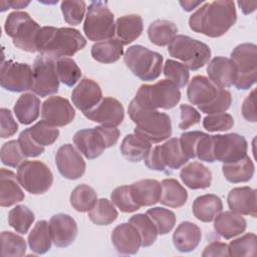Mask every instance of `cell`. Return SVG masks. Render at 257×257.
<instances>
[{"instance_id": "cell-54", "label": "cell", "mask_w": 257, "mask_h": 257, "mask_svg": "<svg viewBox=\"0 0 257 257\" xmlns=\"http://www.w3.org/2000/svg\"><path fill=\"white\" fill-rule=\"evenodd\" d=\"M17 141L25 158H35L44 153V147L39 146L34 142L29 133V128L21 132Z\"/></svg>"}, {"instance_id": "cell-55", "label": "cell", "mask_w": 257, "mask_h": 257, "mask_svg": "<svg viewBox=\"0 0 257 257\" xmlns=\"http://www.w3.org/2000/svg\"><path fill=\"white\" fill-rule=\"evenodd\" d=\"M0 136L2 139L13 136L18 130V124L14 120L12 112L8 108L2 107L0 109Z\"/></svg>"}, {"instance_id": "cell-18", "label": "cell", "mask_w": 257, "mask_h": 257, "mask_svg": "<svg viewBox=\"0 0 257 257\" xmlns=\"http://www.w3.org/2000/svg\"><path fill=\"white\" fill-rule=\"evenodd\" d=\"M84 116L88 119L100 123L106 127H116L124 118L122 104L113 97H104L92 109L84 111Z\"/></svg>"}, {"instance_id": "cell-56", "label": "cell", "mask_w": 257, "mask_h": 257, "mask_svg": "<svg viewBox=\"0 0 257 257\" xmlns=\"http://www.w3.org/2000/svg\"><path fill=\"white\" fill-rule=\"evenodd\" d=\"M181 121L179 123V127L181 130H187L192 125H195L200 122L201 114L198 110L189 105V104H181Z\"/></svg>"}, {"instance_id": "cell-34", "label": "cell", "mask_w": 257, "mask_h": 257, "mask_svg": "<svg viewBox=\"0 0 257 257\" xmlns=\"http://www.w3.org/2000/svg\"><path fill=\"white\" fill-rule=\"evenodd\" d=\"M254 164L247 155L236 162L223 164L222 166L225 179L233 184L250 181L254 175Z\"/></svg>"}, {"instance_id": "cell-61", "label": "cell", "mask_w": 257, "mask_h": 257, "mask_svg": "<svg viewBox=\"0 0 257 257\" xmlns=\"http://www.w3.org/2000/svg\"><path fill=\"white\" fill-rule=\"evenodd\" d=\"M202 2L203 1H201V2H192V1H185V2H183V1H180V4L182 5V7H183V9L185 11H192L193 9H195L196 6L200 5Z\"/></svg>"}, {"instance_id": "cell-19", "label": "cell", "mask_w": 257, "mask_h": 257, "mask_svg": "<svg viewBox=\"0 0 257 257\" xmlns=\"http://www.w3.org/2000/svg\"><path fill=\"white\" fill-rule=\"evenodd\" d=\"M55 164L60 175L68 180L79 179L85 173L83 158L70 144H65L57 150Z\"/></svg>"}, {"instance_id": "cell-38", "label": "cell", "mask_w": 257, "mask_h": 257, "mask_svg": "<svg viewBox=\"0 0 257 257\" xmlns=\"http://www.w3.org/2000/svg\"><path fill=\"white\" fill-rule=\"evenodd\" d=\"M160 152L166 169L178 170L189 161L181 149L180 139L177 138H172L165 144L161 145Z\"/></svg>"}, {"instance_id": "cell-15", "label": "cell", "mask_w": 257, "mask_h": 257, "mask_svg": "<svg viewBox=\"0 0 257 257\" xmlns=\"http://www.w3.org/2000/svg\"><path fill=\"white\" fill-rule=\"evenodd\" d=\"M248 144L241 135L232 133L213 136V156L223 164L233 163L247 155Z\"/></svg>"}, {"instance_id": "cell-52", "label": "cell", "mask_w": 257, "mask_h": 257, "mask_svg": "<svg viewBox=\"0 0 257 257\" xmlns=\"http://www.w3.org/2000/svg\"><path fill=\"white\" fill-rule=\"evenodd\" d=\"M0 157L2 164L11 168L19 167L25 161V156L21 152L18 141H9L3 144Z\"/></svg>"}, {"instance_id": "cell-45", "label": "cell", "mask_w": 257, "mask_h": 257, "mask_svg": "<svg viewBox=\"0 0 257 257\" xmlns=\"http://www.w3.org/2000/svg\"><path fill=\"white\" fill-rule=\"evenodd\" d=\"M56 72L59 81L67 86H73L81 76L80 68L69 57H62L56 60Z\"/></svg>"}, {"instance_id": "cell-49", "label": "cell", "mask_w": 257, "mask_h": 257, "mask_svg": "<svg viewBox=\"0 0 257 257\" xmlns=\"http://www.w3.org/2000/svg\"><path fill=\"white\" fill-rule=\"evenodd\" d=\"M164 75L179 88H182L188 83L190 72L185 64L173 59H168L164 65Z\"/></svg>"}, {"instance_id": "cell-35", "label": "cell", "mask_w": 257, "mask_h": 257, "mask_svg": "<svg viewBox=\"0 0 257 257\" xmlns=\"http://www.w3.org/2000/svg\"><path fill=\"white\" fill-rule=\"evenodd\" d=\"M123 54V45L117 38L98 41L91 46V56L101 63H113Z\"/></svg>"}, {"instance_id": "cell-9", "label": "cell", "mask_w": 257, "mask_h": 257, "mask_svg": "<svg viewBox=\"0 0 257 257\" xmlns=\"http://www.w3.org/2000/svg\"><path fill=\"white\" fill-rule=\"evenodd\" d=\"M83 32L91 41L113 38L115 23L113 14L107 7L106 2L93 1L89 4L83 23Z\"/></svg>"}, {"instance_id": "cell-58", "label": "cell", "mask_w": 257, "mask_h": 257, "mask_svg": "<svg viewBox=\"0 0 257 257\" xmlns=\"http://www.w3.org/2000/svg\"><path fill=\"white\" fill-rule=\"evenodd\" d=\"M255 93L256 89H253L249 95L244 99L242 104V115L243 117L251 122H256V105H255Z\"/></svg>"}, {"instance_id": "cell-32", "label": "cell", "mask_w": 257, "mask_h": 257, "mask_svg": "<svg viewBox=\"0 0 257 257\" xmlns=\"http://www.w3.org/2000/svg\"><path fill=\"white\" fill-rule=\"evenodd\" d=\"M151 149V143L136 134L125 136L119 148L121 155L127 161L133 163H138L144 160L150 153Z\"/></svg>"}, {"instance_id": "cell-3", "label": "cell", "mask_w": 257, "mask_h": 257, "mask_svg": "<svg viewBox=\"0 0 257 257\" xmlns=\"http://www.w3.org/2000/svg\"><path fill=\"white\" fill-rule=\"evenodd\" d=\"M187 96L192 104L207 114L225 112L232 102L229 90L217 87L203 75L192 78L187 88Z\"/></svg>"}, {"instance_id": "cell-11", "label": "cell", "mask_w": 257, "mask_h": 257, "mask_svg": "<svg viewBox=\"0 0 257 257\" xmlns=\"http://www.w3.org/2000/svg\"><path fill=\"white\" fill-rule=\"evenodd\" d=\"M237 76L234 85L237 89H249L257 80V46L254 43H242L231 52Z\"/></svg>"}, {"instance_id": "cell-59", "label": "cell", "mask_w": 257, "mask_h": 257, "mask_svg": "<svg viewBox=\"0 0 257 257\" xmlns=\"http://www.w3.org/2000/svg\"><path fill=\"white\" fill-rule=\"evenodd\" d=\"M203 257H211V256H229L228 253V245L223 242L214 241L207 245L202 253Z\"/></svg>"}, {"instance_id": "cell-44", "label": "cell", "mask_w": 257, "mask_h": 257, "mask_svg": "<svg viewBox=\"0 0 257 257\" xmlns=\"http://www.w3.org/2000/svg\"><path fill=\"white\" fill-rule=\"evenodd\" d=\"M26 252V242L21 236L10 232L1 233V255L3 257H20Z\"/></svg>"}, {"instance_id": "cell-17", "label": "cell", "mask_w": 257, "mask_h": 257, "mask_svg": "<svg viewBox=\"0 0 257 257\" xmlns=\"http://www.w3.org/2000/svg\"><path fill=\"white\" fill-rule=\"evenodd\" d=\"M75 116V110L68 99L61 96H50L42 103L41 117L52 126L69 124Z\"/></svg>"}, {"instance_id": "cell-24", "label": "cell", "mask_w": 257, "mask_h": 257, "mask_svg": "<svg viewBox=\"0 0 257 257\" xmlns=\"http://www.w3.org/2000/svg\"><path fill=\"white\" fill-rule=\"evenodd\" d=\"M229 209L240 215L256 217V191L250 187L233 188L227 196Z\"/></svg>"}, {"instance_id": "cell-12", "label": "cell", "mask_w": 257, "mask_h": 257, "mask_svg": "<svg viewBox=\"0 0 257 257\" xmlns=\"http://www.w3.org/2000/svg\"><path fill=\"white\" fill-rule=\"evenodd\" d=\"M20 186L32 195L46 193L52 183L53 175L50 169L40 161H24L17 170Z\"/></svg>"}, {"instance_id": "cell-43", "label": "cell", "mask_w": 257, "mask_h": 257, "mask_svg": "<svg viewBox=\"0 0 257 257\" xmlns=\"http://www.w3.org/2000/svg\"><path fill=\"white\" fill-rule=\"evenodd\" d=\"M35 220L33 212L24 205H17L9 211L8 223L18 233L26 234Z\"/></svg>"}, {"instance_id": "cell-26", "label": "cell", "mask_w": 257, "mask_h": 257, "mask_svg": "<svg viewBox=\"0 0 257 257\" xmlns=\"http://www.w3.org/2000/svg\"><path fill=\"white\" fill-rule=\"evenodd\" d=\"M247 222L242 215L233 211H226L214 219V229L224 239H232L246 230Z\"/></svg>"}, {"instance_id": "cell-8", "label": "cell", "mask_w": 257, "mask_h": 257, "mask_svg": "<svg viewBox=\"0 0 257 257\" xmlns=\"http://www.w3.org/2000/svg\"><path fill=\"white\" fill-rule=\"evenodd\" d=\"M4 29L17 48L30 53L36 52V37L40 26L27 12H11L6 18Z\"/></svg>"}, {"instance_id": "cell-14", "label": "cell", "mask_w": 257, "mask_h": 257, "mask_svg": "<svg viewBox=\"0 0 257 257\" xmlns=\"http://www.w3.org/2000/svg\"><path fill=\"white\" fill-rule=\"evenodd\" d=\"M33 70L27 63L6 60L2 62L0 84L2 88L12 92H23L31 89Z\"/></svg>"}, {"instance_id": "cell-42", "label": "cell", "mask_w": 257, "mask_h": 257, "mask_svg": "<svg viewBox=\"0 0 257 257\" xmlns=\"http://www.w3.org/2000/svg\"><path fill=\"white\" fill-rule=\"evenodd\" d=\"M128 223L133 224L139 231L143 247H150L155 243L159 233L156 225L147 214L134 215L130 218Z\"/></svg>"}, {"instance_id": "cell-21", "label": "cell", "mask_w": 257, "mask_h": 257, "mask_svg": "<svg viewBox=\"0 0 257 257\" xmlns=\"http://www.w3.org/2000/svg\"><path fill=\"white\" fill-rule=\"evenodd\" d=\"M111 243L119 254H137L142 246V238L137 228L131 223H121L111 232Z\"/></svg>"}, {"instance_id": "cell-31", "label": "cell", "mask_w": 257, "mask_h": 257, "mask_svg": "<svg viewBox=\"0 0 257 257\" xmlns=\"http://www.w3.org/2000/svg\"><path fill=\"white\" fill-rule=\"evenodd\" d=\"M143 29V18L138 14L121 16L115 22V34L122 45H127L139 38Z\"/></svg>"}, {"instance_id": "cell-47", "label": "cell", "mask_w": 257, "mask_h": 257, "mask_svg": "<svg viewBox=\"0 0 257 257\" xmlns=\"http://www.w3.org/2000/svg\"><path fill=\"white\" fill-rule=\"evenodd\" d=\"M256 249L257 237L254 233H246L228 245L229 256H254Z\"/></svg>"}, {"instance_id": "cell-57", "label": "cell", "mask_w": 257, "mask_h": 257, "mask_svg": "<svg viewBox=\"0 0 257 257\" xmlns=\"http://www.w3.org/2000/svg\"><path fill=\"white\" fill-rule=\"evenodd\" d=\"M145 161V165L154 171H158V172H166V167L162 161V157H161V152H160V146H156L153 149H151L150 153L148 154V156L144 159Z\"/></svg>"}, {"instance_id": "cell-30", "label": "cell", "mask_w": 257, "mask_h": 257, "mask_svg": "<svg viewBox=\"0 0 257 257\" xmlns=\"http://www.w3.org/2000/svg\"><path fill=\"white\" fill-rule=\"evenodd\" d=\"M223 210V203L220 197L214 194H205L197 197L192 206V212L196 219L209 223L214 221Z\"/></svg>"}, {"instance_id": "cell-7", "label": "cell", "mask_w": 257, "mask_h": 257, "mask_svg": "<svg viewBox=\"0 0 257 257\" xmlns=\"http://www.w3.org/2000/svg\"><path fill=\"white\" fill-rule=\"evenodd\" d=\"M163 60L162 54L139 44L130 46L123 55V61L128 69L144 81H152L160 76Z\"/></svg>"}, {"instance_id": "cell-13", "label": "cell", "mask_w": 257, "mask_h": 257, "mask_svg": "<svg viewBox=\"0 0 257 257\" xmlns=\"http://www.w3.org/2000/svg\"><path fill=\"white\" fill-rule=\"evenodd\" d=\"M33 83L31 90L45 97L54 94L59 88V78L56 72V62L49 57L39 55L33 63Z\"/></svg>"}, {"instance_id": "cell-2", "label": "cell", "mask_w": 257, "mask_h": 257, "mask_svg": "<svg viewBox=\"0 0 257 257\" xmlns=\"http://www.w3.org/2000/svg\"><path fill=\"white\" fill-rule=\"evenodd\" d=\"M86 45L77 29L70 27H41L36 37V51L49 58L72 56Z\"/></svg>"}, {"instance_id": "cell-23", "label": "cell", "mask_w": 257, "mask_h": 257, "mask_svg": "<svg viewBox=\"0 0 257 257\" xmlns=\"http://www.w3.org/2000/svg\"><path fill=\"white\" fill-rule=\"evenodd\" d=\"M207 74L209 80L214 85L225 89L234 85L237 71L235 64L230 58L216 56L207 65Z\"/></svg>"}, {"instance_id": "cell-4", "label": "cell", "mask_w": 257, "mask_h": 257, "mask_svg": "<svg viewBox=\"0 0 257 257\" xmlns=\"http://www.w3.org/2000/svg\"><path fill=\"white\" fill-rule=\"evenodd\" d=\"M128 115L136 124L135 134L146 139L151 144L161 143L172 135L171 117L157 109H145L134 100L128 104Z\"/></svg>"}, {"instance_id": "cell-51", "label": "cell", "mask_w": 257, "mask_h": 257, "mask_svg": "<svg viewBox=\"0 0 257 257\" xmlns=\"http://www.w3.org/2000/svg\"><path fill=\"white\" fill-rule=\"evenodd\" d=\"M60 8L64 21L75 26L81 23L84 17L86 5L84 1H62Z\"/></svg>"}, {"instance_id": "cell-62", "label": "cell", "mask_w": 257, "mask_h": 257, "mask_svg": "<svg viewBox=\"0 0 257 257\" xmlns=\"http://www.w3.org/2000/svg\"><path fill=\"white\" fill-rule=\"evenodd\" d=\"M8 7H11L13 9H21V8H24L26 7L30 2L29 1H26V2H23V1H11V2H5Z\"/></svg>"}, {"instance_id": "cell-1", "label": "cell", "mask_w": 257, "mask_h": 257, "mask_svg": "<svg viewBox=\"0 0 257 257\" xmlns=\"http://www.w3.org/2000/svg\"><path fill=\"white\" fill-rule=\"evenodd\" d=\"M237 20L235 3L229 0L213 1L199 7L189 18L190 28L208 37H221Z\"/></svg>"}, {"instance_id": "cell-27", "label": "cell", "mask_w": 257, "mask_h": 257, "mask_svg": "<svg viewBox=\"0 0 257 257\" xmlns=\"http://www.w3.org/2000/svg\"><path fill=\"white\" fill-rule=\"evenodd\" d=\"M17 175L12 171L1 169L0 172V206L10 207L24 200L25 195L19 186Z\"/></svg>"}, {"instance_id": "cell-37", "label": "cell", "mask_w": 257, "mask_h": 257, "mask_svg": "<svg viewBox=\"0 0 257 257\" xmlns=\"http://www.w3.org/2000/svg\"><path fill=\"white\" fill-rule=\"evenodd\" d=\"M178 27L169 20H156L148 28V36L151 42L157 46L169 45L177 36Z\"/></svg>"}, {"instance_id": "cell-10", "label": "cell", "mask_w": 257, "mask_h": 257, "mask_svg": "<svg viewBox=\"0 0 257 257\" xmlns=\"http://www.w3.org/2000/svg\"><path fill=\"white\" fill-rule=\"evenodd\" d=\"M168 51L191 70L200 69L211 57V49L206 43L187 35H177L169 44Z\"/></svg>"}, {"instance_id": "cell-50", "label": "cell", "mask_w": 257, "mask_h": 257, "mask_svg": "<svg viewBox=\"0 0 257 257\" xmlns=\"http://www.w3.org/2000/svg\"><path fill=\"white\" fill-rule=\"evenodd\" d=\"M112 203L123 213H133L140 209L133 199L131 187L120 186L115 188L110 195Z\"/></svg>"}, {"instance_id": "cell-60", "label": "cell", "mask_w": 257, "mask_h": 257, "mask_svg": "<svg viewBox=\"0 0 257 257\" xmlns=\"http://www.w3.org/2000/svg\"><path fill=\"white\" fill-rule=\"evenodd\" d=\"M240 9L242 10L243 14L247 15L252 13L253 11H255L256 6H257V2H245V1H238L237 2Z\"/></svg>"}, {"instance_id": "cell-41", "label": "cell", "mask_w": 257, "mask_h": 257, "mask_svg": "<svg viewBox=\"0 0 257 257\" xmlns=\"http://www.w3.org/2000/svg\"><path fill=\"white\" fill-rule=\"evenodd\" d=\"M88 218L96 225L106 226L116 220L117 211L112 202L101 198L97 200L93 208L88 211Z\"/></svg>"}, {"instance_id": "cell-25", "label": "cell", "mask_w": 257, "mask_h": 257, "mask_svg": "<svg viewBox=\"0 0 257 257\" xmlns=\"http://www.w3.org/2000/svg\"><path fill=\"white\" fill-rule=\"evenodd\" d=\"M134 201L138 206L150 207L160 201L162 185L154 179H145L130 185Z\"/></svg>"}, {"instance_id": "cell-5", "label": "cell", "mask_w": 257, "mask_h": 257, "mask_svg": "<svg viewBox=\"0 0 257 257\" xmlns=\"http://www.w3.org/2000/svg\"><path fill=\"white\" fill-rule=\"evenodd\" d=\"M181 99L180 88L168 79L159 80L154 84H143L133 99L145 109H170Z\"/></svg>"}, {"instance_id": "cell-46", "label": "cell", "mask_w": 257, "mask_h": 257, "mask_svg": "<svg viewBox=\"0 0 257 257\" xmlns=\"http://www.w3.org/2000/svg\"><path fill=\"white\" fill-rule=\"evenodd\" d=\"M146 214L154 222L160 235H165L171 232L176 224V215L169 209L155 207L149 209Z\"/></svg>"}, {"instance_id": "cell-20", "label": "cell", "mask_w": 257, "mask_h": 257, "mask_svg": "<svg viewBox=\"0 0 257 257\" xmlns=\"http://www.w3.org/2000/svg\"><path fill=\"white\" fill-rule=\"evenodd\" d=\"M52 243L58 248H65L75 240L78 228L75 220L67 214H56L49 221Z\"/></svg>"}, {"instance_id": "cell-39", "label": "cell", "mask_w": 257, "mask_h": 257, "mask_svg": "<svg viewBox=\"0 0 257 257\" xmlns=\"http://www.w3.org/2000/svg\"><path fill=\"white\" fill-rule=\"evenodd\" d=\"M51 244L49 224L45 220H39L28 235V245L35 254H44L50 250Z\"/></svg>"}, {"instance_id": "cell-6", "label": "cell", "mask_w": 257, "mask_h": 257, "mask_svg": "<svg viewBox=\"0 0 257 257\" xmlns=\"http://www.w3.org/2000/svg\"><path fill=\"white\" fill-rule=\"evenodd\" d=\"M118 138V128L100 125L76 132L73 136V144L86 159L93 160L98 158L105 149L115 145Z\"/></svg>"}, {"instance_id": "cell-48", "label": "cell", "mask_w": 257, "mask_h": 257, "mask_svg": "<svg viewBox=\"0 0 257 257\" xmlns=\"http://www.w3.org/2000/svg\"><path fill=\"white\" fill-rule=\"evenodd\" d=\"M29 133L34 142L42 147L52 145L59 136L58 128L46 123L44 120H40L29 127Z\"/></svg>"}, {"instance_id": "cell-16", "label": "cell", "mask_w": 257, "mask_h": 257, "mask_svg": "<svg viewBox=\"0 0 257 257\" xmlns=\"http://www.w3.org/2000/svg\"><path fill=\"white\" fill-rule=\"evenodd\" d=\"M180 145L188 159L198 158L200 161L214 163L213 136L200 131L186 132L181 135Z\"/></svg>"}, {"instance_id": "cell-29", "label": "cell", "mask_w": 257, "mask_h": 257, "mask_svg": "<svg viewBox=\"0 0 257 257\" xmlns=\"http://www.w3.org/2000/svg\"><path fill=\"white\" fill-rule=\"evenodd\" d=\"M182 182L192 190L207 189L211 186V171L199 162H193L185 166L180 172Z\"/></svg>"}, {"instance_id": "cell-28", "label": "cell", "mask_w": 257, "mask_h": 257, "mask_svg": "<svg viewBox=\"0 0 257 257\" xmlns=\"http://www.w3.org/2000/svg\"><path fill=\"white\" fill-rule=\"evenodd\" d=\"M202 238V232L198 225L190 221L182 222L173 234V243L180 252L187 253L195 250Z\"/></svg>"}, {"instance_id": "cell-53", "label": "cell", "mask_w": 257, "mask_h": 257, "mask_svg": "<svg viewBox=\"0 0 257 257\" xmlns=\"http://www.w3.org/2000/svg\"><path fill=\"white\" fill-rule=\"evenodd\" d=\"M234 125V118L231 114L221 112L209 114L203 119V126L208 132H225Z\"/></svg>"}, {"instance_id": "cell-40", "label": "cell", "mask_w": 257, "mask_h": 257, "mask_svg": "<svg viewBox=\"0 0 257 257\" xmlns=\"http://www.w3.org/2000/svg\"><path fill=\"white\" fill-rule=\"evenodd\" d=\"M97 202V195L93 188L81 184L76 186L70 194V204L72 208L80 213L88 212Z\"/></svg>"}, {"instance_id": "cell-36", "label": "cell", "mask_w": 257, "mask_h": 257, "mask_svg": "<svg viewBox=\"0 0 257 257\" xmlns=\"http://www.w3.org/2000/svg\"><path fill=\"white\" fill-rule=\"evenodd\" d=\"M162 195L160 201L162 205L170 208H180L188 200V192L175 179H165L161 183Z\"/></svg>"}, {"instance_id": "cell-22", "label": "cell", "mask_w": 257, "mask_h": 257, "mask_svg": "<svg viewBox=\"0 0 257 257\" xmlns=\"http://www.w3.org/2000/svg\"><path fill=\"white\" fill-rule=\"evenodd\" d=\"M102 99V92L98 83L83 77L72 90L71 100L74 106L82 112L94 108Z\"/></svg>"}, {"instance_id": "cell-33", "label": "cell", "mask_w": 257, "mask_h": 257, "mask_svg": "<svg viewBox=\"0 0 257 257\" xmlns=\"http://www.w3.org/2000/svg\"><path fill=\"white\" fill-rule=\"evenodd\" d=\"M40 99L33 93H23L14 104L16 118L22 124H30L39 116Z\"/></svg>"}]
</instances>
